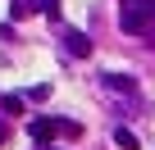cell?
Instances as JSON below:
<instances>
[{
  "instance_id": "6",
  "label": "cell",
  "mask_w": 155,
  "mask_h": 150,
  "mask_svg": "<svg viewBox=\"0 0 155 150\" xmlns=\"http://www.w3.org/2000/svg\"><path fill=\"white\" fill-rule=\"evenodd\" d=\"M32 9H41L37 0H14V5H9V14H14V18H28Z\"/></svg>"
},
{
  "instance_id": "5",
  "label": "cell",
  "mask_w": 155,
  "mask_h": 150,
  "mask_svg": "<svg viewBox=\"0 0 155 150\" xmlns=\"http://www.w3.org/2000/svg\"><path fill=\"white\" fill-rule=\"evenodd\" d=\"M114 145H119V150H137V136H132L128 127H114Z\"/></svg>"
},
{
  "instance_id": "1",
  "label": "cell",
  "mask_w": 155,
  "mask_h": 150,
  "mask_svg": "<svg viewBox=\"0 0 155 150\" xmlns=\"http://www.w3.org/2000/svg\"><path fill=\"white\" fill-rule=\"evenodd\" d=\"M28 136H32L37 145H46V141H55V136H82V127H78V123H68V118H50V114H37V118L28 123Z\"/></svg>"
},
{
  "instance_id": "2",
  "label": "cell",
  "mask_w": 155,
  "mask_h": 150,
  "mask_svg": "<svg viewBox=\"0 0 155 150\" xmlns=\"http://www.w3.org/2000/svg\"><path fill=\"white\" fill-rule=\"evenodd\" d=\"M155 23V0H123V9H119V27L141 37L146 27Z\"/></svg>"
},
{
  "instance_id": "7",
  "label": "cell",
  "mask_w": 155,
  "mask_h": 150,
  "mask_svg": "<svg viewBox=\"0 0 155 150\" xmlns=\"http://www.w3.org/2000/svg\"><path fill=\"white\" fill-rule=\"evenodd\" d=\"M0 109H5V114H23V96H5Z\"/></svg>"
},
{
  "instance_id": "4",
  "label": "cell",
  "mask_w": 155,
  "mask_h": 150,
  "mask_svg": "<svg viewBox=\"0 0 155 150\" xmlns=\"http://www.w3.org/2000/svg\"><path fill=\"white\" fill-rule=\"evenodd\" d=\"M105 87H110V91H123V96H132V91H137L132 73H105Z\"/></svg>"
},
{
  "instance_id": "3",
  "label": "cell",
  "mask_w": 155,
  "mask_h": 150,
  "mask_svg": "<svg viewBox=\"0 0 155 150\" xmlns=\"http://www.w3.org/2000/svg\"><path fill=\"white\" fill-rule=\"evenodd\" d=\"M64 50H68V55H78V59H87V55H91L87 32H64Z\"/></svg>"
},
{
  "instance_id": "8",
  "label": "cell",
  "mask_w": 155,
  "mask_h": 150,
  "mask_svg": "<svg viewBox=\"0 0 155 150\" xmlns=\"http://www.w3.org/2000/svg\"><path fill=\"white\" fill-rule=\"evenodd\" d=\"M0 145H5V127H0Z\"/></svg>"
}]
</instances>
